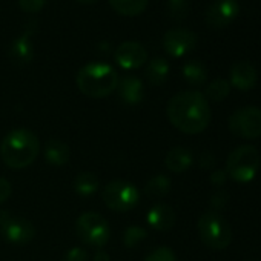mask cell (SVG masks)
Returning a JSON list of instances; mask_svg holds the SVG:
<instances>
[{"label":"cell","mask_w":261,"mask_h":261,"mask_svg":"<svg viewBox=\"0 0 261 261\" xmlns=\"http://www.w3.org/2000/svg\"><path fill=\"white\" fill-rule=\"evenodd\" d=\"M166 114L171 124L185 134H200L211 123L209 101L204 94L192 89L175 94L166 106Z\"/></svg>","instance_id":"1"},{"label":"cell","mask_w":261,"mask_h":261,"mask_svg":"<svg viewBox=\"0 0 261 261\" xmlns=\"http://www.w3.org/2000/svg\"><path fill=\"white\" fill-rule=\"evenodd\" d=\"M40 152L39 137L28 129H14L0 143V159L11 169H25Z\"/></svg>","instance_id":"2"},{"label":"cell","mask_w":261,"mask_h":261,"mask_svg":"<svg viewBox=\"0 0 261 261\" xmlns=\"http://www.w3.org/2000/svg\"><path fill=\"white\" fill-rule=\"evenodd\" d=\"M75 83L83 95L89 98H105L117 89L118 74L105 62H91L79 69Z\"/></svg>","instance_id":"3"},{"label":"cell","mask_w":261,"mask_h":261,"mask_svg":"<svg viewBox=\"0 0 261 261\" xmlns=\"http://www.w3.org/2000/svg\"><path fill=\"white\" fill-rule=\"evenodd\" d=\"M197 230L200 240L215 250L226 249L232 241V229L217 211L204 212L197 223Z\"/></svg>","instance_id":"4"},{"label":"cell","mask_w":261,"mask_h":261,"mask_svg":"<svg viewBox=\"0 0 261 261\" xmlns=\"http://www.w3.org/2000/svg\"><path fill=\"white\" fill-rule=\"evenodd\" d=\"M75 233L85 246L101 249L111 238V226L98 212H83L75 221Z\"/></svg>","instance_id":"5"},{"label":"cell","mask_w":261,"mask_h":261,"mask_svg":"<svg viewBox=\"0 0 261 261\" xmlns=\"http://www.w3.org/2000/svg\"><path fill=\"white\" fill-rule=\"evenodd\" d=\"M259 154L253 146L244 145L233 149L226 162V174L237 183H249L259 169Z\"/></svg>","instance_id":"6"},{"label":"cell","mask_w":261,"mask_h":261,"mask_svg":"<svg viewBox=\"0 0 261 261\" xmlns=\"http://www.w3.org/2000/svg\"><path fill=\"white\" fill-rule=\"evenodd\" d=\"M101 200L106 207L114 212H127L133 211L139 204L140 192L133 183L114 180L103 188Z\"/></svg>","instance_id":"7"},{"label":"cell","mask_w":261,"mask_h":261,"mask_svg":"<svg viewBox=\"0 0 261 261\" xmlns=\"http://www.w3.org/2000/svg\"><path fill=\"white\" fill-rule=\"evenodd\" d=\"M230 133L241 139L261 137V109L256 106H244L229 117Z\"/></svg>","instance_id":"8"},{"label":"cell","mask_w":261,"mask_h":261,"mask_svg":"<svg viewBox=\"0 0 261 261\" xmlns=\"http://www.w3.org/2000/svg\"><path fill=\"white\" fill-rule=\"evenodd\" d=\"M0 230L8 243L17 246L28 244L36 235V229L30 220L7 212H0Z\"/></svg>","instance_id":"9"},{"label":"cell","mask_w":261,"mask_h":261,"mask_svg":"<svg viewBox=\"0 0 261 261\" xmlns=\"http://www.w3.org/2000/svg\"><path fill=\"white\" fill-rule=\"evenodd\" d=\"M197 45V36L188 28H172L163 37V48L171 57H183Z\"/></svg>","instance_id":"10"},{"label":"cell","mask_w":261,"mask_h":261,"mask_svg":"<svg viewBox=\"0 0 261 261\" xmlns=\"http://www.w3.org/2000/svg\"><path fill=\"white\" fill-rule=\"evenodd\" d=\"M115 63L127 71L139 69L148 62V53L139 42H124L114 53Z\"/></svg>","instance_id":"11"},{"label":"cell","mask_w":261,"mask_h":261,"mask_svg":"<svg viewBox=\"0 0 261 261\" xmlns=\"http://www.w3.org/2000/svg\"><path fill=\"white\" fill-rule=\"evenodd\" d=\"M240 14L237 0H215L207 8L206 23L211 28H224L230 25Z\"/></svg>","instance_id":"12"},{"label":"cell","mask_w":261,"mask_h":261,"mask_svg":"<svg viewBox=\"0 0 261 261\" xmlns=\"http://www.w3.org/2000/svg\"><path fill=\"white\" fill-rule=\"evenodd\" d=\"M117 91H118V97L126 105H139L145 97L143 83L136 75H126L123 79H118Z\"/></svg>","instance_id":"13"},{"label":"cell","mask_w":261,"mask_h":261,"mask_svg":"<svg viewBox=\"0 0 261 261\" xmlns=\"http://www.w3.org/2000/svg\"><path fill=\"white\" fill-rule=\"evenodd\" d=\"M146 220L152 229H155L159 232H166L175 226L177 215L171 206L160 203L149 209V212L146 214Z\"/></svg>","instance_id":"14"},{"label":"cell","mask_w":261,"mask_h":261,"mask_svg":"<svg viewBox=\"0 0 261 261\" xmlns=\"http://www.w3.org/2000/svg\"><path fill=\"white\" fill-rule=\"evenodd\" d=\"M230 83L240 91H249L256 85V69L249 62H238L230 69Z\"/></svg>","instance_id":"15"},{"label":"cell","mask_w":261,"mask_h":261,"mask_svg":"<svg viewBox=\"0 0 261 261\" xmlns=\"http://www.w3.org/2000/svg\"><path fill=\"white\" fill-rule=\"evenodd\" d=\"M192 162H194V157L191 151L181 146L172 148L165 157V166L168 168V171L174 174H183L192 166Z\"/></svg>","instance_id":"16"},{"label":"cell","mask_w":261,"mask_h":261,"mask_svg":"<svg viewBox=\"0 0 261 261\" xmlns=\"http://www.w3.org/2000/svg\"><path fill=\"white\" fill-rule=\"evenodd\" d=\"M10 57L13 60V63H16L17 66H25L28 65L33 57H34V48L31 43V36L30 34H23L20 37H17L10 49Z\"/></svg>","instance_id":"17"},{"label":"cell","mask_w":261,"mask_h":261,"mask_svg":"<svg viewBox=\"0 0 261 261\" xmlns=\"http://www.w3.org/2000/svg\"><path fill=\"white\" fill-rule=\"evenodd\" d=\"M69 157H71V149L65 142H62L59 139H51L46 142L45 159L49 165L63 166L69 162Z\"/></svg>","instance_id":"18"},{"label":"cell","mask_w":261,"mask_h":261,"mask_svg":"<svg viewBox=\"0 0 261 261\" xmlns=\"http://www.w3.org/2000/svg\"><path fill=\"white\" fill-rule=\"evenodd\" d=\"M109 5L115 13L121 16L134 17L142 14L148 8L149 0H109Z\"/></svg>","instance_id":"19"},{"label":"cell","mask_w":261,"mask_h":261,"mask_svg":"<svg viewBox=\"0 0 261 261\" xmlns=\"http://www.w3.org/2000/svg\"><path fill=\"white\" fill-rule=\"evenodd\" d=\"M100 188V178L94 172H80L74 178V191L80 197H91Z\"/></svg>","instance_id":"20"},{"label":"cell","mask_w":261,"mask_h":261,"mask_svg":"<svg viewBox=\"0 0 261 261\" xmlns=\"http://www.w3.org/2000/svg\"><path fill=\"white\" fill-rule=\"evenodd\" d=\"M168 75H169V63L165 59L155 57L148 63L146 79L149 80L151 85H154V86L163 85L166 82Z\"/></svg>","instance_id":"21"},{"label":"cell","mask_w":261,"mask_h":261,"mask_svg":"<svg viewBox=\"0 0 261 261\" xmlns=\"http://www.w3.org/2000/svg\"><path fill=\"white\" fill-rule=\"evenodd\" d=\"M183 77L192 86H200L207 79L206 66L198 60H191L183 66Z\"/></svg>","instance_id":"22"},{"label":"cell","mask_w":261,"mask_h":261,"mask_svg":"<svg viewBox=\"0 0 261 261\" xmlns=\"http://www.w3.org/2000/svg\"><path fill=\"white\" fill-rule=\"evenodd\" d=\"M171 191V180L166 175H157L151 178L145 186V194L151 198L165 197Z\"/></svg>","instance_id":"23"},{"label":"cell","mask_w":261,"mask_h":261,"mask_svg":"<svg viewBox=\"0 0 261 261\" xmlns=\"http://www.w3.org/2000/svg\"><path fill=\"white\" fill-rule=\"evenodd\" d=\"M230 92V83L224 79H215L211 82L206 88V100L212 101H221L224 100Z\"/></svg>","instance_id":"24"},{"label":"cell","mask_w":261,"mask_h":261,"mask_svg":"<svg viewBox=\"0 0 261 261\" xmlns=\"http://www.w3.org/2000/svg\"><path fill=\"white\" fill-rule=\"evenodd\" d=\"M168 11L172 20L181 22L189 13L188 0H168Z\"/></svg>","instance_id":"25"},{"label":"cell","mask_w":261,"mask_h":261,"mask_svg":"<svg viewBox=\"0 0 261 261\" xmlns=\"http://www.w3.org/2000/svg\"><path fill=\"white\" fill-rule=\"evenodd\" d=\"M148 235V232L140 227V226H130L124 230L123 233V243L127 246V247H134L136 244H139L142 240H145Z\"/></svg>","instance_id":"26"},{"label":"cell","mask_w":261,"mask_h":261,"mask_svg":"<svg viewBox=\"0 0 261 261\" xmlns=\"http://www.w3.org/2000/svg\"><path fill=\"white\" fill-rule=\"evenodd\" d=\"M145 261H177V255L175 252L168 247V246H160L157 249H154L146 258Z\"/></svg>","instance_id":"27"},{"label":"cell","mask_w":261,"mask_h":261,"mask_svg":"<svg viewBox=\"0 0 261 261\" xmlns=\"http://www.w3.org/2000/svg\"><path fill=\"white\" fill-rule=\"evenodd\" d=\"M46 4V0H19V7L25 13H39Z\"/></svg>","instance_id":"28"},{"label":"cell","mask_w":261,"mask_h":261,"mask_svg":"<svg viewBox=\"0 0 261 261\" xmlns=\"http://www.w3.org/2000/svg\"><path fill=\"white\" fill-rule=\"evenodd\" d=\"M88 259H89L88 250L83 247H72L71 250H68V253L63 258V261H88Z\"/></svg>","instance_id":"29"},{"label":"cell","mask_w":261,"mask_h":261,"mask_svg":"<svg viewBox=\"0 0 261 261\" xmlns=\"http://www.w3.org/2000/svg\"><path fill=\"white\" fill-rule=\"evenodd\" d=\"M11 194H13V186H11V183H10L7 178L0 177V204L5 203V201L11 197Z\"/></svg>","instance_id":"30"},{"label":"cell","mask_w":261,"mask_h":261,"mask_svg":"<svg viewBox=\"0 0 261 261\" xmlns=\"http://www.w3.org/2000/svg\"><path fill=\"white\" fill-rule=\"evenodd\" d=\"M226 203H227V194H226V192H217V194L212 197V200H211V204H212L215 209L223 207Z\"/></svg>","instance_id":"31"},{"label":"cell","mask_w":261,"mask_h":261,"mask_svg":"<svg viewBox=\"0 0 261 261\" xmlns=\"http://www.w3.org/2000/svg\"><path fill=\"white\" fill-rule=\"evenodd\" d=\"M226 178H227L226 171H215V172L211 175V181H212L215 186H221V185H224Z\"/></svg>","instance_id":"32"},{"label":"cell","mask_w":261,"mask_h":261,"mask_svg":"<svg viewBox=\"0 0 261 261\" xmlns=\"http://www.w3.org/2000/svg\"><path fill=\"white\" fill-rule=\"evenodd\" d=\"M94 261H109V255L100 249V252H97V255L94 256Z\"/></svg>","instance_id":"33"},{"label":"cell","mask_w":261,"mask_h":261,"mask_svg":"<svg viewBox=\"0 0 261 261\" xmlns=\"http://www.w3.org/2000/svg\"><path fill=\"white\" fill-rule=\"evenodd\" d=\"M80 4H94V2H97V0H79Z\"/></svg>","instance_id":"34"}]
</instances>
